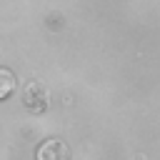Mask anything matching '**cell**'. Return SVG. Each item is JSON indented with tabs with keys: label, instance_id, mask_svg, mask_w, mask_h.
Masks as SVG:
<instances>
[{
	"label": "cell",
	"instance_id": "7a4b0ae2",
	"mask_svg": "<svg viewBox=\"0 0 160 160\" xmlns=\"http://www.w3.org/2000/svg\"><path fill=\"white\" fill-rule=\"evenodd\" d=\"M18 88V75L10 70V68H2L0 65V100H8Z\"/></svg>",
	"mask_w": 160,
	"mask_h": 160
},
{
	"label": "cell",
	"instance_id": "6da1fadb",
	"mask_svg": "<svg viewBox=\"0 0 160 160\" xmlns=\"http://www.w3.org/2000/svg\"><path fill=\"white\" fill-rule=\"evenodd\" d=\"M35 160H70V148L60 138H48L38 145Z\"/></svg>",
	"mask_w": 160,
	"mask_h": 160
}]
</instances>
